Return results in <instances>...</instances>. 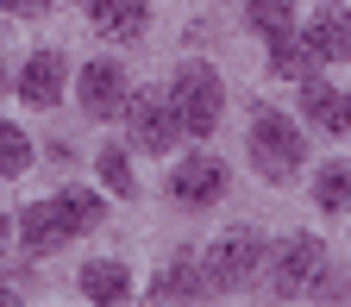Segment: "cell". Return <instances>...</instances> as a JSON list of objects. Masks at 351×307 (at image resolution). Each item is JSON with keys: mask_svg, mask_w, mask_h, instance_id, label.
<instances>
[{"mask_svg": "<svg viewBox=\"0 0 351 307\" xmlns=\"http://www.w3.org/2000/svg\"><path fill=\"white\" fill-rule=\"evenodd\" d=\"M257 263H263V238H257L251 226H239V232H219V238L207 245L201 276H207L213 288H245V282L257 276Z\"/></svg>", "mask_w": 351, "mask_h": 307, "instance_id": "3", "label": "cell"}, {"mask_svg": "<svg viewBox=\"0 0 351 307\" xmlns=\"http://www.w3.org/2000/svg\"><path fill=\"white\" fill-rule=\"evenodd\" d=\"M301 107H307V119H314L320 132H332V138H339V132H351V101L332 95L320 75H307V82H301Z\"/></svg>", "mask_w": 351, "mask_h": 307, "instance_id": "11", "label": "cell"}, {"mask_svg": "<svg viewBox=\"0 0 351 307\" xmlns=\"http://www.w3.org/2000/svg\"><path fill=\"white\" fill-rule=\"evenodd\" d=\"M345 101H351V95H345Z\"/></svg>", "mask_w": 351, "mask_h": 307, "instance_id": "23", "label": "cell"}, {"mask_svg": "<svg viewBox=\"0 0 351 307\" xmlns=\"http://www.w3.org/2000/svg\"><path fill=\"white\" fill-rule=\"evenodd\" d=\"M169 195H176V201H189V207H213L219 195H226V169H219L213 157H189V163H176Z\"/></svg>", "mask_w": 351, "mask_h": 307, "instance_id": "7", "label": "cell"}, {"mask_svg": "<svg viewBox=\"0 0 351 307\" xmlns=\"http://www.w3.org/2000/svg\"><path fill=\"white\" fill-rule=\"evenodd\" d=\"M82 295L88 301H125L132 295V276L119 270V263H88V270H82Z\"/></svg>", "mask_w": 351, "mask_h": 307, "instance_id": "14", "label": "cell"}, {"mask_svg": "<svg viewBox=\"0 0 351 307\" xmlns=\"http://www.w3.org/2000/svg\"><path fill=\"white\" fill-rule=\"evenodd\" d=\"M19 95H25V107H57L63 101V57L57 51H38L25 63V75H19Z\"/></svg>", "mask_w": 351, "mask_h": 307, "instance_id": "10", "label": "cell"}, {"mask_svg": "<svg viewBox=\"0 0 351 307\" xmlns=\"http://www.w3.org/2000/svg\"><path fill=\"white\" fill-rule=\"evenodd\" d=\"M75 95H82V107L95 113V119L125 113V69H119V63H88L82 82H75Z\"/></svg>", "mask_w": 351, "mask_h": 307, "instance_id": "5", "label": "cell"}, {"mask_svg": "<svg viewBox=\"0 0 351 307\" xmlns=\"http://www.w3.org/2000/svg\"><path fill=\"white\" fill-rule=\"evenodd\" d=\"M314 201H320L326 213H345V207H351V163H326V169H320Z\"/></svg>", "mask_w": 351, "mask_h": 307, "instance_id": "15", "label": "cell"}, {"mask_svg": "<svg viewBox=\"0 0 351 307\" xmlns=\"http://www.w3.org/2000/svg\"><path fill=\"white\" fill-rule=\"evenodd\" d=\"M57 207H63V219H69V232H88V226L101 219V195H88V188H63Z\"/></svg>", "mask_w": 351, "mask_h": 307, "instance_id": "18", "label": "cell"}, {"mask_svg": "<svg viewBox=\"0 0 351 307\" xmlns=\"http://www.w3.org/2000/svg\"><path fill=\"white\" fill-rule=\"evenodd\" d=\"M307 44H314L320 63H345L351 57V13L345 7H320L314 25H307Z\"/></svg>", "mask_w": 351, "mask_h": 307, "instance_id": "9", "label": "cell"}, {"mask_svg": "<svg viewBox=\"0 0 351 307\" xmlns=\"http://www.w3.org/2000/svg\"><path fill=\"white\" fill-rule=\"evenodd\" d=\"M270 69L282 75V82H307L320 69V57H314V44H307V32L295 38V32H282V38H270Z\"/></svg>", "mask_w": 351, "mask_h": 307, "instance_id": "13", "label": "cell"}, {"mask_svg": "<svg viewBox=\"0 0 351 307\" xmlns=\"http://www.w3.org/2000/svg\"><path fill=\"white\" fill-rule=\"evenodd\" d=\"M251 163L270 175V182H289L301 169V125L282 119L276 107H257L251 113Z\"/></svg>", "mask_w": 351, "mask_h": 307, "instance_id": "1", "label": "cell"}, {"mask_svg": "<svg viewBox=\"0 0 351 307\" xmlns=\"http://www.w3.org/2000/svg\"><path fill=\"white\" fill-rule=\"evenodd\" d=\"M245 19H251L263 38H282V32H295V7H289V0H245Z\"/></svg>", "mask_w": 351, "mask_h": 307, "instance_id": "16", "label": "cell"}, {"mask_svg": "<svg viewBox=\"0 0 351 307\" xmlns=\"http://www.w3.org/2000/svg\"><path fill=\"white\" fill-rule=\"evenodd\" d=\"M19 238H25V251H32V257H51V251H57L63 238H75V232H69V219H63V207H57V201H38V207H25V213H19Z\"/></svg>", "mask_w": 351, "mask_h": 307, "instance_id": "8", "label": "cell"}, {"mask_svg": "<svg viewBox=\"0 0 351 307\" xmlns=\"http://www.w3.org/2000/svg\"><path fill=\"white\" fill-rule=\"evenodd\" d=\"M95 163H101V182H107L113 195H138V182H132V163H125V151H119V145H101V157H95Z\"/></svg>", "mask_w": 351, "mask_h": 307, "instance_id": "20", "label": "cell"}, {"mask_svg": "<svg viewBox=\"0 0 351 307\" xmlns=\"http://www.w3.org/2000/svg\"><path fill=\"white\" fill-rule=\"evenodd\" d=\"M320 270H326L320 238H289V245L276 251V295H301V288H314Z\"/></svg>", "mask_w": 351, "mask_h": 307, "instance_id": "6", "label": "cell"}, {"mask_svg": "<svg viewBox=\"0 0 351 307\" xmlns=\"http://www.w3.org/2000/svg\"><path fill=\"white\" fill-rule=\"evenodd\" d=\"M169 107H176V119H182V132L207 138V132L219 125V107H226V88H219V75H213L207 63H189L182 75H176V88H169Z\"/></svg>", "mask_w": 351, "mask_h": 307, "instance_id": "2", "label": "cell"}, {"mask_svg": "<svg viewBox=\"0 0 351 307\" xmlns=\"http://www.w3.org/2000/svg\"><path fill=\"white\" fill-rule=\"evenodd\" d=\"M0 7H7V13H44L51 0H0Z\"/></svg>", "mask_w": 351, "mask_h": 307, "instance_id": "21", "label": "cell"}, {"mask_svg": "<svg viewBox=\"0 0 351 307\" xmlns=\"http://www.w3.org/2000/svg\"><path fill=\"white\" fill-rule=\"evenodd\" d=\"M25 169H32V138L13 119H0V175H25Z\"/></svg>", "mask_w": 351, "mask_h": 307, "instance_id": "17", "label": "cell"}, {"mask_svg": "<svg viewBox=\"0 0 351 307\" xmlns=\"http://www.w3.org/2000/svg\"><path fill=\"white\" fill-rule=\"evenodd\" d=\"M7 232H13V219H7V213H0V245H7Z\"/></svg>", "mask_w": 351, "mask_h": 307, "instance_id": "22", "label": "cell"}, {"mask_svg": "<svg viewBox=\"0 0 351 307\" xmlns=\"http://www.w3.org/2000/svg\"><path fill=\"white\" fill-rule=\"evenodd\" d=\"M207 282H201V270H189V263H176V270H163L157 282H151V295L157 301H189V295H201Z\"/></svg>", "mask_w": 351, "mask_h": 307, "instance_id": "19", "label": "cell"}, {"mask_svg": "<svg viewBox=\"0 0 351 307\" xmlns=\"http://www.w3.org/2000/svg\"><path fill=\"white\" fill-rule=\"evenodd\" d=\"M88 19H95L107 38H138L145 19H151V7H145V0H88Z\"/></svg>", "mask_w": 351, "mask_h": 307, "instance_id": "12", "label": "cell"}, {"mask_svg": "<svg viewBox=\"0 0 351 307\" xmlns=\"http://www.w3.org/2000/svg\"><path fill=\"white\" fill-rule=\"evenodd\" d=\"M125 125H132L138 151H169L176 132H182V119H176V107L163 95H125Z\"/></svg>", "mask_w": 351, "mask_h": 307, "instance_id": "4", "label": "cell"}]
</instances>
